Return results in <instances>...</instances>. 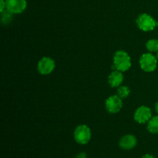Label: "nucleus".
Returning <instances> with one entry per match:
<instances>
[{"label":"nucleus","mask_w":158,"mask_h":158,"mask_svg":"<svg viewBox=\"0 0 158 158\" xmlns=\"http://www.w3.org/2000/svg\"><path fill=\"white\" fill-rule=\"evenodd\" d=\"M106 108L110 114H117L121 110L123 106L122 99L117 95L111 96L106 100Z\"/></svg>","instance_id":"7"},{"label":"nucleus","mask_w":158,"mask_h":158,"mask_svg":"<svg viewBox=\"0 0 158 158\" xmlns=\"http://www.w3.org/2000/svg\"><path fill=\"white\" fill-rule=\"evenodd\" d=\"M123 81V75L121 71L115 70L110 74L108 82L111 87H118Z\"/></svg>","instance_id":"10"},{"label":"nucleus","mask_w":158,"mask_h":158,"mask_svg":"<svg viewBox=\"0 0 158 158\" xmlns=\"http://www.w3.org/2000/svg\"><path fill=\"white\" fill-rule=\"evenodd\" d=\"M137 25L140 29L144 32H150L155 29L158 26V23L154 19L147 13H143L138 16Z\"/></svg>","instance_id":"2"},{"label":"nucleus","mask_w":158,"mask_h":158,"mask_svg":"<svg viewBox=\"0 0 158 158\" xmlns=\"http://www.w3.org/2000/svg\"><path fill=\"white\" fill-rule=\"evenodd\" d=\"M76 158H86V154L84 152H81L77 154Z\"/></svg>","instance_id":"16"},{"label":"nucleus","mask_w":158,"mask_h":158,"mask_svg":"<svg viewBox=\"0 0 158 158\" xmlns=\"http://www.w3.org/2000/svg\"><path fill=\"white\" fill-rule=\"evenodd\" d=\"M157 60H158V51H157Z\"/></svg>","instance_id":"19"},{"label":"nucleus","mask_w":158,"mask_h":158,"mask_svg":"<svg viewBox=\"0 0 158 158\" xmlns=\"http://www.w3.org/2000/svg\"><path fill=\"white\" fill-rule=\"evenodd\" d=\"M131 66V59L127 52L123 50H120L114 54L113 69L121 72H125L127 71Z\"/></svg>","instance_id":"1"},{"label":"nucleus","mask_w":158,"mask_h":158,"mask_svg":"<svg viewBox=\"0 0 158 158\" xmlns=\"http://www.w3.org/2000/svg\"><path fill=\"white\" fill-rule=\"evenodd\" d=\"M74 139L80 144H86L91 139V131L86 125H80L74 131Z\"/></svg>","instance_id":"3"},{"label":"nucleus","mask_w":158,"mask_h":158,"mask_svg":"<svg viewBox=\"0 0 158 158\" xmlns=\"http://www.w3.org/2000/svg\"><path fill=\"white\" fill-rule=\"evenodd\" d=\"M13 13L10 12L9 11H8L7 9H6L5 11H3L2 12V23L3 24H9L11 21L13 19V16H12Z\"/></svg>","instance_id":"12"},{"label":"nucleus","mask_w":158,"mask_h":158,"mask_svg":"<svg viewBox=\"0 0 158 158\" xmlns=\"http://www.w3.org/2000/svg\"><path fill=\"white\" fill-rule=\"evenodd\" d=\"M142 158H155V157H154L153 155H151V154H145L144 156H143V157Z\"/></svg>","instance_id":"17"},{"label":"nucleus","mask_w":158,"mask_h":158,"mask_svg":"<svg viewBox=\"0 0 158 158\" xmlns=\"http://www.w3.org/2000/svg\"><path fill=\"white\" fill-rule=\"evenodd\" d=\"M140 65L143 71L153 72L157 66V59L152 53H144L140 59Z\"/></svg>","instance_id":"4"},{"label":"nucleus","mask_w":158,"mask_h":158,"mask_svg":"<svg viewBox=\"0 0 158 158\" xmlns=\"http://www.w3.org/2000/svg\"><path fill=\"white\" fill-rule=\"evenodd\" d=\"M146 47L150 52H157L158 51V40H150L146 44Z\"/></svg>","instance_id":"13"},{"label":"nucleus","mask_w":158,"mask_h":158,"mask_svg":"<svg viewBox=\"0 0 158 158\" xmlns=\"http://www.w3.org/2000/svg\"><path fill=\"white\" fill-rule=\"evenodd\" d=\"M148 131L151 134H158V116L152 117L148 121Z\"/></svg>","instance_id":"11"},{"label":"nucleus","mask_w":158,"mask_h":158,"mask_svg":"<svg viewBox=\"0 0 158 158\" xmlns=\"http://www.w3.org/2000/svg\"><path fill=\"white\" fill-rule=\"evenodd\" d=\"M137 143V140L135 136L132 134H127L121 137L119 142V146L120 148L123 150H131L136 147Z\"/></svg>","instance_id":"9"},{"label":"nucleus","mask_w":158,"mask_h":158,"mask_svg":"<svg viewBox=\"0 0 158 158\" xmlns=\"http://www.w3.org/2000/svg\"><path fill=\"white\" fill-rule=\"evenodd\" d=\"M5 9H6V0H0V12H2Z\"/></svg>","instance_id":"15"},{"label":"nucleus","mask_w":158,"mask_h":158,"mask_svg":"<svg viewBox=\"0 0 158 158\" xmlns=\"http://www.w3.org/2000/svg\"><path fill=\"white\" fill-rule=\"evenodd\" d=\"M55 62L50 57H43L38 63V71L42 75L50 74L55 69Z\"/></svg>","instance_id":"5"},{"label":"nucleus","mask_w":158,"mask_h":158,"mask_svg":"<svg viewBox=\"0 0 158 158\" xmlns=\"http://www.w3.org/2000/svg\"><path fill=\"white\" fill-rule=\"evenodd\" d=\"M130 93H131V90H130V89L127 86H120L118 89H117V96L120 97L121 99L127 98L129 96Z\"/></svg>","instance_id":"14"},{"label":"nucleus","mask_w":158,"mask_h":158,"mask_svg":"<svg viewBox=\"0 0 158 158\" xmlns=\"http://www.w3.org/2000/svg\"><path fill=\"white\" fill-rule=\"evenodd\" d=\"M155 110L156 112H157V114H158V102H157L155 104Z\"/></svg>","instance_id":"18"},{"label":"nucleus","mask_w":158,"mask_h":158,"mask_svg":"<svg viewBox=\"0 0 158 158\" xmlns=\"http://www.w3.org/2000/svg\"><path fill=\"white\" fill-rule=\"evenodd\" d=\"M6 9L13 14L24 12L27 7L26 0H6Z\"/></svg>","instance_id":"6"},{"label":"nucleus","mask_w":158,"mask_h":158,"mask_svg":"<svg viewBox=\"0 0 158 158\" xmlns=\"http://www.w3.org/2000/svg\"><path fill=\"white\" fill-rule=\"evenodd\" d=\"M152 118V112L149 107L141 106L136 110L134 114V120L139 123H145Z\"/></svg>","instance_id":"8"}]
</instances>
